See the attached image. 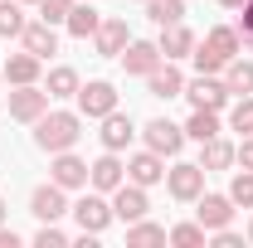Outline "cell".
<instances>
[{
    "label": "cell",
    "instance_id": "1",
    "mask_svg": "<svg viewBox=\"0 0 253 248\" xmlns=\"http://www.w3.org/2000/svg\"><path fill=\"white\" fill-rule=\"evenodd\" d=\"M78 136H83V117H78V112H44V117L34 122V146L49 151V156L73 151Z\"/></svg>",
    "mask_w": 253,
    "mask_h": 248
},
{
    "label": "cell",
    "instance_id": "2",
    "mask_svg": "<svg viewBox=\"0 0 253 248\" xmlns=\"http://www.w3.org/2000/svg\"><path fill=\"white\" fill-rule=\"evenodd\" d=\"M239 30H229V25H219V30L205 34V44H195V68L200 73H219L229 59H239Z\"/></svg>",
    "mask_w": 253,
    "mask_h": 248
},
{
    "label": "cell",
    "instance_id": "3",
    "mask_svg": "<svg viewBox=\"0 0 253 248\" xmlns=\"http://www.w3.org/2000/svg\"><path fill=\"white\" fill-rule=\"evenodd\" d=\"M78 112L83 117H107V112H117V88L112 83H102V78H93V83H83L78 88Z\"/></svg>",
    "mask_w": 253,
    "mask_h": 248
},
{
    "label": "cell",
    "instance_id": "4",
    "mask_svg": "<svg viewBox=\"0 0 253 248\" xmlns=\"http://www.w3.org/2000/svg\"><path fill=\"white\" fill-rule=\"evenodd\" d=\"M68 214L78 219V229H83V234H102V229L112 224V205H107L102 195H83L78 205H68Z\"/></svg>",
    "mask_w": 253,
    "mask_h": 248
},
{
    "label": "cell",
    "instance_id": "5",
    "mask_svg": "<svg viewBox=\"0 0 253 248\" xmlns=\"http://www.w3.org/2000/svg\"><path fill=\"white\" fill-rule=\"evenodd\" d=\"M166 190H170L175 200H200V195H205V165L180 161L175 170H166Z\"/></svg>",
    "mask_w": 253,
    "mask_h": 248
},
{
    "label": "cell",
    "instance_id": "6",
    "mask_svg": "<svg viewBox=\"0 0 253 248\" xmlns=\"http://www.w3.org/2000/svg\"><path fill=\"white\" fill-rule=\"evenodd\" d=\"M185 97H190V107H210V112H219V107H224L234 93L224 88V78H214V73H200V78L185 88Z\"/></svg>",
    "mask_w": 253,
    "mask_h": 248
},
{
    "label": "cell",
    "instance_id": "7",
    "mask_svg": "<svg viewBox=\"0 0 253 248\" xmlns=\"http://www.w3.org/2000/svg\"><path fill=\"white\" fill-rule=\"evenodd\" d=\"M146 146L156 156H180V146H185V126H175V122H166V117H156V122H146Z\"/></svg>",
    "mask_w": 253,
    "mask_h": 248
},
{
    "label": "cell",
    "instance_id": "8",
    "mask_svg": "<svg viewBox=\"0 0 253 248\" xmlns=\"http://www.w3.org/2000/svg\"><path fill=\"white\" fill-rule=\"evenodd\" d=\"M30 214L39 219V224H54V219H63V214H68L63 185H54V180H49V185H39V190L30 195Z\"/></svg>",
    "mask_w": 253,
    "mask_h": 248
},
{
    "label": "cell",
    "instance_id": "9",
    "mask_svg": "<svg viewBox=\"0 0 253 248\" xmlns=\"http://www.w3.org/2000/svg\"><path fill=\"white\" fill-rule=\"evenodd\" d=\"M44 112H49V93H39L34 83H25V88L10 93V117L15 122H39Z\"/></svg>",
    "mask_w": 253,
    "mask_h": 248
},
{
    "label": "cell",
    "instance_id": "10",
    "mask_svg": "<svg viewBox=\"0 0 253 248\" xmlns=\"http://www.w3.org/2000/svg\"><path fill=\"white\" fill-rule=\"evenodd\" d=\"M146 190L141 185H117L112 190V219H122V224H136V219H146Z\"/></svg>",
    "mask_w": 253,
    "mask_h": 248
},
{
    "label": "cell",
    "instance_id": "11",
    "mask_svg": "<svg viewBox=\"0 0 253 248\" xmlns=\"http://www.w3.org/2000/svg\"><path fill=\"white\" fill-rule=\"evenodd\" d=\"M122 175H126V165L117 161V151L97 156L93 165H88V185H93V190H102V195H112V190L122 185Z\"/></svg>",
    "mask_w": 253,
    "mask_h": 248
},
{
    "label": "cell",
    "instance_id": "12",
    "mask_svg": "<svg viewBox=\"0 0 253 248\" xmlns=\"http://www.w3.org/2000/svg\"><path fill=\"white\" fill-rule=\"evenodd\" d=\"M146 88H151V97H166V102H170V97L185 93V73H180L175 63H156V68L146 73Z\"/></svg>",
    "mask_w": 253,
    "mask_h": 248
},
{
    "label": "cell",
    "instance_id": "13",
    "mask_svg": "<svg viewBox=\"0 0 253 248\" xmlns=\"http://www.w3.org/2000/svg\"><path fill=\"white\" fill-rule=\"evenodd\" d=\"M49 170H54V185H63V190H83L88 185V161H78L73 151H59Z\"/></svg>",
    "mask_w": 253,
    "mask_h": 248
},
{
    "label": "cell",
    "instance_id": "14",
    "mask_svg": "<svg viewBox=\"0 0 253 248\" xmlns=\"http://www.w3.org/2000/svg\"><path fill=\"white\" fill-rule=\"evenodd\" d=\"M126 175H131V185L146 190V185H161V180H166V165H161V156L146 146L141 156H131V161H126Z\"/></svg>",
    "mask_w": 253,
    "mask_h": 248
},
{
    "label": "cell",
    "instance_id": "15",
    "mask_svg": "<svg viewBox=\"0 0 253 248\" xmlns=\"http://www.w3.org/2000/svg\"><path fill=\"white\" fill-rule=\"evenodd\" d=\"M185 54H195V34L185 30V20L161 25V59H185Z\"/></svg>",
    "mask_w": 253,
    "mask_h": 248
},
{
    "label": "cell",
    "instance_id": "16",
    "mask_svg": "<svg viewBox=\"0 0 253 248\" xmlns=\"http://www.w3.org/2000/svg\"><path fill=\"white\" fill-rule=\"evenodd\" d=\"M20 39H25V49H30L34 59H49V54H59V34H54V25H49V20L25 25V30H20Z\"/></svg>",
    "mask_w": 253,
    "mask_h": 248
},
{
    "label": "cell",
    "instance_id": "17",
    "mask_svg": "<svg viewBox=\"0 0 253 248\" xmlns=\"http://www.w3.org/2000/svg\"><path fill=\"white\" fill-rule=\"evenodd\" d=\"M195 214H200V224L214 234V229H224V224L234 219V200H229V195H200V209H195Z\"/></svg>",
    "mask_w": 253,
    "mask_h": 248
},
{
    "label": "cell",
    "instance_id": "18",
    "mask_svg": "<svg viewBox=\"0 0 253 248\" xmlns=\"http://www.w3.org/2000/svg\"><path fill=\"white\" fill-rule=\"evenodd\" d=\"M156 63H161V44H146V39H131L126 54H122V68L126 73H141V78H146Z\"/></svg>",
    "mask_w": 253,
    "mask_h": 248
},
{
    "label": "cell",
    "instance_id": "19",
    "mask_svg": "<svg viewBox=\"0 0 253 248\" xmlns=\"http://www.w3.org/2000/svg\"><path fill=\"white\" fill-rule=\"evenodd\" d=\"M126 44H131L126 20H102V25H97V54H102V59H117Z\"/></svg>",
    "mask_w": 253,
    "mask_h": 248
},
{
    "label": "cell",
    "instance_id": "20",
    "mask_svg": "<svg viewBox=\"0 0 253 248\" xmlns=\"http://www.w3.org/2000/svg\"><path fill=\"white\" fill-rule=\"evenodd\" d=\"M97 136H102V146H107V151H122V146L136 136V131H131V117H126V112H107Z\"/></svg>",
    "mask_w": 253,
    "mask_h": 248
},
{
    "label": "cell",
    "instance_id": "21",
    "mask_svg": "<svg viewBox=\"0 0 253 248\" xmlns=\"http://www.w3.org/2000/svg\"><path fill=\"white\" fill-rule=\"evenodd\" d=\"M34 78H39V59H34L30 49H25V54H10V63H5V83L25 88V83H34Z\"/></svg>",
    "mask_w": 253,
    "mask_h": 248
},
{
    "label": "cell",
    "instance_id": "22",
    "mask_svg": "<svg viewBox=\"0 0 253 248\" xmlns=\"http://www.w3.org/2000/svg\"><path fill=\"white\" fill-rule=\"evenodd\" d=\"M224 88L239 93V97H249L253 93V63L249 59H229L224 63Z\"/></svg>",
    "mask_w": 253,
    "mask_h": 248
},
{
    "label": "cell",
    "instance_id": "23",
    "mask_svg": "<svg viewBox=\"0 0 253 248\" xmlns=\"http://www.w3.org/2000/svg\"><path fill=\"white\" fill-rule=\"evenodd\" d=\"M205 151H200V165H205V175L210 170H229L234 165V146L229 141H219V136H210V141H200Z\"/></svg>",
    "mask_w": 253,
    "mask_h": 248
},
{
    "label": "cell",
    "instance_id": "24",
    "mask_svg": "<svg viewBox=\"0 0 253 248\" xmlns=\"http://www.w3.org/2000/svg\"><path fill=\"white\" fill-rule=\"evenodd\" d=\"M63 25H68V34H73V39H88V34H97V25H102V15H97L93 5H73Z\"/></svg>",
    "mask_w": 253,
    "mask_h": 248
},
{
    "label": "cell",
    "instance_id": "25",
    "mask_svg": "<svg viewBox=\"0 0 253 248\" xmlns=\"http://www.w3.org/2000/svg\"><path fill=\"white\" fill-rule=\"evenodd\" d=\"M185 136H195V141H210V136H219V112H210V107H195L185 122Z\"/></svg>",
    "mask_w": 253,
    "mask_h": 248
},
{
    "label": "cell",
    "instance_id": "26",
    "mask_svg": "<svg viewBox=\"0 0 253 248\" xmlns=\"http://www.w3.org/2000/svg\"><path fill=\"white\" fill-rule=\"evenodd\" d=\"M126 244H131V248L166 244V229H161V224H146V219H136V224H126Z\"/></svg>",
    "mask_w": 253,
    "mask_h": 248
},
{
    "label": "cell",
    "instance_id": "27",
    "mask_svg": "<svg viewBox=\"0 0 253 248\" xmlns=\"http://www.w3.org/2000/svg\"><path fill=\"white\" fill-rule=\"evenodd\" d=\"M205 239H210V229H205V224H175V229L166 234V244H175V248H200Z\"/></svg>",
    "mask_w": 253,
    "mask_h": 248
},
{
    "label": "cell",
    "instance_id": "28",
    "mask_svg": "<svg viewBox=\"0 0 253 248\" xmlns=\"http://www.w3.org/2000/svg\"><path fill=\"white\" fill-rule=\"evenodd\" d=\"M20 30H25V10H20V0H0V39H15Z\"/></svg>",
    "mask_w": 253,
    "mask_h": 248
},
{
    "label": "cell",
    "instance_id": "29",
    "mask_svg": "<svg viewBox=\"0 0 253 248\" xmlns=\"http://www.w3.org/2000/svg\"><path fill=\"white\" fill-rule=\"evenodd\" d=\"M146 15L156 25H175V20H185V0H146Z\"/></svg>",
    "mask_w": 253,
    "mask_h": 248
},
{
    "label": "cell",
    "instance_id": "30",
    "mask_svg": "<svg viewBox=\"0 0 253 248\" xmlns=\"http://www.w3.org/2000/svg\"><path fill=\"white\" fill-rule=\"evenodd\" d=\"M78 88H83V83H78L73 68H54V73H49V97H78Z\"/></svg>",
    "mask_w": 253,
    "mask_h": 248
},
{
    "label": "cell",
    "instance_id": "31",
    "mask_svg": "<svg viewBox=\"0 0 253 248\" xmlns=\"http://www.w3.org/2000/svg\"><path fill=\"white\" fill-rule=\"evenodd\" d=\"M229 126H234L239 136H253V97H239V102H234V112H229Z\"/></svg>",
    "mask_w": 253,
    "mask_h": 248
},
{
    "label": "cell",
    "instance_id": "32",
    "mask_svg": "<svg viewBox=\"0 0 253 248\" xmlns=\"http://www.w3.org/2000/svg\"><path fill=\"white\" fill-rule=\"evenodd\" d=\"M229 200H234V205H244V209H253V170L234 175V185H229Z\"/></svg>",
    "mask_w": 253,
    "mask_h": 248
},
{
    "label": "cell",
    "instance_id": "33",
    "mask_svg": "<svg viewBox=\"0 0 253 248\" xmlns=\"http://www.w3.org/2000/svg\"><path fill=\"white\" fill-rule=\"evenodd\" d=\"M68 10H73V0H39V15H44L49 25H63Z\"/></svg>",
    "mask_w": 253,
    "mask_h": 248
},
{
    "label": "cell",
    "instance_id": "34",
    "mask_svg": "<svg viewBox=\"0 0 253 248\" xmlns=\"http://www.w3.org/2000/svg\"><path fill=\"white\" fill-rule=\"evenodd\" d=\"M34 244H39V248H63V244H68V234H63V229H54V224H44V229L34 234Z\"/></svg>",
    "mask_w": 253,
    "mask_h": 248
},
{
    "label": "cell",
    "instance_id": "35",
    "mask_svg": "<svg viewBox=\"0 0 253 248\" xmlns=\"http://www.w3.org/2000/svg\"><path fill=\"white\" fill-rule=\"evenodd\" d=\"M239 10H244V15H239V39H244V44H253V0H244Z\"/></svg>",
    "mask_w": 253,
    "mask_h": 248
},
{
    "label": "cell",
    "instance_id": "36",
    "mask_svg": "<svg viewBox=\"0 0 253 248\" xmlns=\"http://www.w3.org/2000/svg\"><path fill=\"white\" fill-rule=\"evenodd\" d=\"M234 161H239V165H244V170H253V136H244V146H239V151H234Z\"/></svg>",
    "mask_w": 253,
    "mask_h": 248
},
{
    "label": "cell",
    "instance_id": "37",
    "mask_svg": "<svg viewBox=\"0 0 253 248\" xmlns=\"http://www.w3.org/2000/svg\"><path fill=\"white\" fill-rule=\"evenodd\" d=\"M0 248H20V234H15V229H5V224H0Z\"/></svg>",
    "mask_w": 253,
    "mask_h": 248
},
{
    "label": "cell",
    "instance_id": "38",
    "mask_svg": "<svg viewBox=\"0 0 253 248\" xmlns=\"http://www.w3.org/2000/svg\"><path fill=\"white\" fill-rule=\"evenodd\" d=\"M219 5H229V10H239V5H244V0H219Z\"/></svg>",
    "mask_w": 253,
    "mask_h": 248
},
{
    "label": "cell",
    "instance_id": "39",
    "mask_svg": "<svg viewBox=\"0 0 253 248\" xmlns=\"http://www.w3.org/2000/svg\"><path fill=\"white\" fill-rule=\"evenodd\" d=\"M5 214H10V209H5V200H0V224H5Z\"/></svg>",
    "mask_w": 253,
    "mask_h": 248
},
{
    "label": "cell",
    "instance_id": "40",
    "mask_svg": "<svg viewBox=\"0 0 253 248\" xmlns=\"http://www.w3.org/2000/svg\"><path fill=\"white\" fill-rule=\"evenodd\" d=\"M249 244H253V219H249Z\"/></svg>",
    "mask_w": 253,
    "mask_h": 248
},
{
    "label": "cell",
    "instance_id": "41",
    "mask_svg": "<svg viewBox=\"0 0 253 248\" xmlns=\"http://www.w3.org/2000/svg\"><path fill=\"white\" fill-rule=\"evenodd\" d=\"M20 5H39V0H20Z\"/></svg>",
    "mask_w": 253,
    "mask_h": 248
},
{
    "label": "cell",
    "instance_id": "42",
    "mask_svg": "<svg viewBox=\"0 0 253 248\" xmlns=\"http://www.w3.org/2000/svg\"><path fill=\"white\" fill-rule=\"evenodd\" d=\"M0 83H5V73H0Z\"/></svg>",
    "mask_w": 253,
    "mask_h": 248
}]
</instances>
